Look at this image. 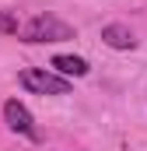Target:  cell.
Instances as JSON below:
<instances>
[{"label":"cell","instance_id":"6da1fadb","mask_svg":"<svg viewBox=\"0 0 147 151\" xmlns=\"http://www.w3.org/2000/svg\"><path fill=\"white\" fill-rule=\"evenodd\" d=\"M25 42H67L74 39V25L60 21L56 14H35L25 28H21Z\"/></svg>","mask_w":147,"mask_h":151},{"label":"cell","instance_id":"7a4b0ae2","mask_svg":"<svg viewBox=\"0 0 147 151\" xmlns=\"http://www.w3.org/2000/svg\"><path fill=\"white\" fill-rule=\"evenodd\" d=\"M21 84L28 91H35V95H67L70 91V81L67 77H56V74H49V70H39V67L21 70Z\"/></svg>","mask_w":147,"mask_h":151},{"label":"cell","instance_id":"3957f363","mask_svg":"<svg viewBox=\"0 0 147 151\" xmlns=\"http://www.w3.org/2000/svg\"><path fill=\"white\" fill-rule=\"evenodd\" d=\"M4 119H7V127H11L14 134H25V137H32V141L39 137L35 123H32V113H28L18 99H7V102H4Z\"/></svg>","mask_w":147,"mask_h":151},{"label":"cell","instance_id":"277c9868","mask_svg":"<svg viewBox=\"0 0 147 151\" xmlns=\"http://www.w3.org/2000/svg\"><path fill=\"white\" fill-rule=\"evenodd\" d=\"M102 42L112 46V49H133L137 46V39H133V32L126 25H105L102 28Z\"/></svg>","mask_w":147,"mask_h":151},{"label":"cell","instance_id":"5b68a950","mask_svg":"<svg viewBox=\"0 0 147 151\" xmlns=\"http://www.w3.org/2000/svg\"><path fill=\"white\" fill-rule=\"evenodd\" d=\"M53 67L67 77H84L88 74V60H81V56H53Z\"/></svg>","mask_w":147,"mask_h":151},{"label":"cell","instance_id":"8992f818","mask_svg":"<svg viewBox=\"0 0 147 151\" xmlns=\"http://www.w3.org/2000/svg\"><path fill=\"white\" fill-rule=\"evenodd\" d=\"M18 14H11V11H0V32L4 35H18Z\"/></svg>","mask_w":147,"mask_h":151}]
</instances>
